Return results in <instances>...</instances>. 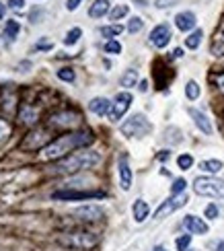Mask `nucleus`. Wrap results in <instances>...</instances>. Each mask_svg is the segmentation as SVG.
I'll use <instances>...</instances> for the list:
<instances>
[{"label": "nucleus", "instance_id": "obj_1", "mask_svg": "<svg viewBox=\"0 0 224 251\" xmlns=\"http://www.w3.org/2000/svg\"><path fill=\"white\" fill-rule=\"evenodd\" d=\"M93 134L91 132H68L62 134L58 138L51 140L44 151H39V159L41 161H60L64 156H68V152H74L76 149L89 146L93 142Z\"/></svg>", "mask_w": 224, "mask_h": 251}, {"label": "nucleus", "instance_id": "obj_2", "mask_svg": "<svg viewBox=\"0 0 224 251\" xmlns=\"http://www.w3.org/2000/svg\"><path fill=\"white\" fill-rule=\"evenodd\" d=\"M101 161V154L97 151H76L68 156L60 159L54 167H51V173L56 175H74L78 171H87L93 169L95 165Z\"/></svg>", "mask_w": 224, "mask_h": 251}, {"label": "nucleus", "instance_id": "obj_3", "mask_svg": "<svg viewBox=\"0 0 224 251\" xmlns=\"http://www.w3.org/2000/svg\"><path fill=\"white\" fill-rule=\"evenodd\" d=\"M58 241L66 247H72V249H93L99 243V237L95 233H89V231H76V233L62 235Z\"/></svg>", "mask_w": 224, "mask_h": 251}, {"label": "nucleus", "instance_id": "obj_4", "mask_svg": "<svg viewBox=\"0 0 224 251\" xmlns=\"http://www.w3.org/2000/svg\"><path fill=\"white\" fill-rule=\"evenodd\" d=\"M150 130H152V126L146 120L144 113H134L130 120H125L122 124V134L127 136V138H142Z\"/></svg>", "mask_w": 224, "mask_h": 251}, {"label": "nucleus", "instance_id": "obj_5", "mask_svg": "<svg viewBox=\"0 0 224 251\" xmlns=\"http://www.w3.org/2000/svg\"><path fill=\"white\" fill-rule=\"evenodd\" d=\"M194 192L206 198H224V181L218 177H196Z\"/></svg>", "mask_w": 224, "mask_h": 251}, {"label": "nucleus", "instance_id": "obj_6", "mask_svg": "<svg viewBox=\"0 0 224 251\" xmlns=\"http://www.w3.org/2000/svg\"><path fill=\"white\" fill-rule=\"evenodd\" d=\"M51 142V136H50V132L48 130H33V132H29L25 138H23V142L19 144V149L21 151H44L46 146Z\"/></svg>", "mask_w": 224, "mask_h": 251}, {"label": "nucleus", "instance_id": "obj_7", "mask_svg": "<svg viewBox=\"0 0 224 251\" xmlns=\"http://www.w3.org/2000/svg\"><path fill=\"white\" fill-rule=\"evenodd\" d=\"M187 194L183 192V194H177V196H171L169 200H165L161 206H158V210L154 212V218L158 221V218H165V216H169V214H173L175 210H179L181 206H185L187 204Z\"/></svg>", "mask_w": 224, "mask_h": 251}, {"label": "nucleus", "instance_id": "obj_8", "mask_svg": "<svg viewBox=\"0 0 224 251\" xmlns=\"http://www.w3.org/2000/svg\"><path fill=\"white\" fill-rule=\"evenodd\" d=\"M132 105V93H117L115 95V101H113V107H111V113H109V118L111 122H120L124 116H125V111L130 109Z\"/></svg>", "mask_w": 224, "mask_h": 251}, {"label": "nucleus", "instance_id": "obj_9", "mask_svg": "<svg viewBox=\"0 0 224 251\" xmlns=\"http://www.w3.org/2000/svg\"><path fill=\"white\" fill-rule=\"evenodd\" d=\"M103 192H76V190H60L54 192L51 198L54 200H66V202H74V200H97V198H103Z\"/></svg>", "mask_w": 224, "mask_h": 251}, {"label": "nucleus", "instance_id": "obj_10", "mask_svg": "<svg viewBox=\"0 0 224 251\" xmlns=\"http://www.w3.org/2000/svg\"><path fill=\"white\" fill-rule=\"evenodd\" d=\"M76 124H80V116L74 111H58L50 118V128H74Z\"/></svg>", "mask_w": 224, "mask_h": 251}, {"label": "nucleus", "instance_id": "obj_11", "mask_svg": "<svg viewBox=\"0 0 224 251\" xmlns=\"http://www.w3.org/2000/svg\"><path fill=\"white\" fill-rule=\"evenodd\" d=\"M171 37H173V33H171V27L167 23H161L156 25L152 31H150V44L156 48V50H163L169 46Z\"/></svg>", "mask_w": 224, "mask_h": 251}, {"label": "nucleus", "instance_id": "obj_12", "mask_svg": "<svg viewBox=\"0 0 224 251\" xmlns=\"http://www.w3.org/2000/svg\"><path fill=\"white\" fill-rule=\"evenodd\" d=\"M74 216L82 223H97L103 218V208L101 206H95V204H87V206H80L72 212Z\"/></svg>", "mask_w": 224, "mask_h": 251}, {"label": "nucleus", "instance_id": "obj_13", "mask_svg": "<svg viewBox=\"0 0 224 251\" xmlns=\"http://www.w3.org/2000/svg\"><path fill=\"white\" fill-rule=\"evenodd\" d=\"M183 226H185V231L189 235H206L210 228L208 225L204 223V218H198L196 214H187L183 216Z\"/></svg>", "mask_w": 224, "mask_h": 251}, {"label": "nucleus", "instance_id": "obj_14", "mask_svg": "<svg viewBox=\"0 0 224 251\" xmlns=\"http://www.w3.org/2000/svg\"><path fill=\"white\" fill-rule=\"evenodd\" d=\"M117 173H120V185H122V190L127 192L132 187V169H130V163H127V156L122 154L120 156V161H117Z\"/></svg>", "mask_w": 224, "mask_h": 251}, {"label": "nucleus", "instance_id": "obj_15", "mask_svg": "<svg viewBox=\"0 0 224 251\" xmlns=\"http://www.w3.org/2000/svg\"><path fill=\"white\" fill-rule=\"evenodd\" d=\"M187 111H189V116L194 118V124L198 126V130H199V132H204L206 136H210L212 132H214V128H212V122L208 120V116H206L204 111L194 109V107H189Z\"/></svg>", "mask_w": 224, "mask_h": 251}, {"label": "nucleus", "instance_id": "obj_16", "mask_svg": "<svg viewBox=\"0 0 224 251\" xmlns=\"http://www.w3.org/2000/svg\"><path fill=\"white\" fill-rule=\"evenodd\" d=\"M111 107H113V103H111L107 97H95V99H91V103H89V109L95 113V116H99V118L109 116Z\"/></svg>", "mask_w": 224, "mask_h": 251}, {"label": "nucleus", "instance_id": "obj_17", "mask_svg": "<svg viewBox=\"0 0 224 251\" xmlns=\"http://www.w3.org/2000/svg\"><path fill=\"white\" fill-rule=\"evenodd\" d=\"M196 23H198V19H196V15L191 13V10H183V13H179L177 17H175V25H177V29L179 31H191L196 27Z\"/></svg>", "mask_w": 224, "mask_h": 251}, {"label": "nucleus", "instance_id": "obj_18", "mask_svg": "<svg viewBox=\"0 0 224 251\" xmlns=\"http://www.w3.org/2000/svg\"><path fill=\"white\" fill-rule=\"evenodd\" d=\"M19 120L25 126H35L39 122V111L33 105H23L19 109Z\"/></svg>", "mask_w": 224, "mask_h": 251}, {"label": "nucleus", "instance_id": "obj_19", "mask_svg": "<svg viewBox=\"0 0 224 251\" xmlns=\"http://www.w3.org/2000/svg\"><path fill=\"white\" fill-rule=\"evenodd\" d=\"M132 214H134V221L140 225V223H144L146 218H148V214H150V206H148L144 200L138 198V200L132 204Z\"/></svg>", "mask_w": 224, "mask_h": 251}, {"label": "nucleus", "instance_id": "obj_20", "mask_svg": "<svg viewBox=\"0 0 224 251\" xmlns=\"http://www.w3.org/2000/svg\"><path fill=\"white\" fill-rule=\"evenodd\" d=\"M109 13V0H95V2L91 4L89 8V15L93 19H101Z\"/></svg>", "mask_w": 224, "mask_h": 251}, {"label": "nucleus", "instance_id": "obj_21", "mask_svg": "<svg viewBox=\"0 0 224 251\" xmlns=\"http://www.w3.org/2000/svg\"><path fill=\"white\" fill-rule=\"evenodd\" d=\"M199 169L214 175V173H220V171L224 169V163L218 161V159H208V161H201V163H199Z\"/></svg>", "mask_w": 224, "mask_h": 251}, {"label": "nucleus", "instance_id": "obj_22", "mask_svg": "<svg viewBox=\"0 0 224 251\" xmlns=\"http://www.w3.org/2000/svg\"><path fill=\"white\" fill-rule=\"evenodd\" d=\"M201 37H204V31H201V29L191 31V33L185 37V48L187 50H198L199 44H201Z\"/></svg>", "mask_w": 224, "mask_h": 251}, {"label": "nucleus", "instance_id": "obj_23", "mask_svg": "<svg viewBox=\"0 0 224 251\" xmlns=\"http://www.w3.org/2000/svg\"><path fill=\"white\" fill-rule=\"evenodd\" d=\"M136 82H138V70L130 68V70H125L122 75V87L132 89V87H136Z\"/></svg>", "mask_w": 224, "mask_h": 251}, {"label": "nucleus", "instance_id": "obj_24", "mask_svg": "<svg viewBox=\"0 0 224 251\" xmlns=\"http://www.w3.org/2000/svg\"><path fill=\"white\" fill-rule=\"evenodd\" d=\"M199 93H201V89H199L198 82L196 80H187V85H185V97L189 101H196V99H199Z\"/></svg>", "mask_w": 224, "mask_h": 251}, {"label": "nucleus", "instance_id": "obj_25", "mask_svg": "<svg viewBox=\"0 0 224 251\" xmlns=\"http://www.w3.org/2000/svg\"><path fill=\"white\" fill-rule=\"evenodd\" d=\"M19 33H21V25H19V21H6V25H4V35L8 37V39H15V37H19Z\"/></svg>", "mask_w": 224, "mask_h": 251}, {"label": "nucleus", "instance_id": "obj_26", "mask_svg": "<svg viewBox=\"0 0 224 251\" xmlns=\"http://www.w3.org/2000/svg\"><path fill=\"white\" fill-rule=\"evenodd\" d=\"M99 31H101V35H103V37H107V41H109V39H113V37H117V35H120L122 31H124V27L115 23V25H107V27H101Z\"/></svg>", "mask_w": 224, "mask_h": 251}, {"label": "nucleus", "instance_id": "obj_27", "mask_svg": "<svg viewBox=\"0 0 224 251\" xmlns=\"http://www.w3.org/2000/svg\"><path fill=\"white\" fill-rule=\"evenodd\" d=\"M127 13H130V8H127L125 4H117L115 8L109 10V19H111V21H120V19H124Z\"/></svg>", "mask_w": 224, "mask_h": 251}, {"label": "nucleus", "instance_id": "obj_28", "mask_svg": "<svg viewBox=\"0 0 224 251\" xmlns=\"http://www.w3.org/2000/svg\"><path fill=\"white\" fill-rule=\"evenodd\" d=\"M80 35H82V31L78 27H74V29H70L68 33H66V37H64V44H66V46H74L80 39Z\"/></svg>", "mask_w": 224, "mask_h": 251}, {"label": "nucleus", "instance_id": "obj_29", "mask_svg": "<svg viewBox=\"0 0 224 251\" xmlns=\"http://www.w3.org/2000/svg\"><path fill=\"white\" fill-rule=\"evenodd\" d=\"M103 50H105V54H111V56L122 54V44H120V41H115V39H109L107 44L103 46Z\"/></svg>", "mask_w": 224, "mask_h": 251}, {"label": "nucleus", "instance_id": "obj_30", "mask_svg": "<svg viewBox=\"0 0 224 251\" xmlns=\"http://www.w3.org/2000/svg\"><path fill=\"white\" fill-rule=\"evenodd\" d=\"M142 27H144V21L140 17H132L130 23H127V31H130V33H140Z\"/></svg>", "mask_w": 224, "mask_h": 251}, {"label": "nucleus", "instance_id": "obj_31", "mask_svg": "<svg viewBox=\"0 0 224 251\" xmlns=\"http://www.w3.org/2000/svg\"><path fill=\"white\" fill-rule=\"evenodd\" d=\"M187 187V181L183 179V177H179V179L173 181V185H171V196H177V194H183Z\"/></svg>", "mask_w": 224, "mask_h": 251}, {"label": "nucleus", "instance_id": "obj_32", "mask_svg": "<svg viewBox=\"0 0 224 251\" xmlns=\"http://www.w3.org/2000/svg\"><path fill=\"white\" fill-rule=\"evenodd\" d=\"M189 245H191V235H181V237H177V241H175L177 251H187Z\"/></svg>", "mask_w": 224, "mask_h": 251}, {"label": "nucleus", "instance_id": "obj_33", "mask_svg": "<svg viewBox=\"0 0 224 251\" xmlns=\"http://www.w3.org/2000/svg\"><path fill=\"white\" fill-rule=\"evenodd\" d=\"M58 78L64 80V82H74L76 75H74L72 68H60V70H58Z\"/></svg>", "mask_w": 224, "mask_h": 251}, {"label": "nucleus", "instance_id": "obj_34", "mask_svg": "<svg viewBox=\"0 0 224 251\" xmlns=\"http://www.w3.org/2000/svg\"><path fill=\"white\" fill-rule=\"evenodd\" d=\"M177 165H179V169L187 171V169H191V165H194V156L191 154H181L177 159Z\"/></svg>", "mask_w": 224, "mask_h": 251}, {"label": "nucleus", "instance_id": "obj_35", "mask_svg": "<svg viewBox=\"0 0 224 251\" xmlns=\"http://www.w3.org/2000/svg\"><path fill=\"white\" fill-rule=\"evenodd\" d=\"M210 51H212V56H216V58H222V56H224V39H216L214 44H212Z\"/></svg>", "mask_w": 224, "mask_h": 251}, {"label": "nucleus", "instance_id": "obj_36", "mask_svg": "<svg viewBox=\"0 0 224 251\" xmlns=\"http://www.w3.org/2000/svg\"><path fill=\"white\" fill-rule=\"evenodd\" d=\"M204 214H206V218H210V221H214V218H218V206L216 204H208Z\"/></svg>", "mask_w": 224, "mask_h": 251}, {"label": "nucleus", "instance_id": "obj_37", "mask_svg": "<svg viewBox=\"0 0 224 251\" xmlns=\"http://www.w3.org/2000/svg\"><path fill=\"white\" fill-rule=\"evenodd\" d=\"M10 134V126L6 120H0V140H4L6 136Z\"/></svg>", "mask_w": 224, "mask_h": 251}, {"label": "nucleus", "instance_id": "obj_38", "mask_svg": "<svg viewBox=\"0 0 224 251\" xmlns=\"http://www.w3.org/2000/svg\"><path fill=\"white\" fill-rule=\"evenodd\" d=\"M25 6V0H8V8H13V10H21Z\"/></svg>", "mask_w": 224, "mask_h": 251}, {"label": "nucleus", "instance_id": "obj_39", "mask_svg": "<svg viewBox=\"0 0 224 251\" xmlns=\"http://www.w3.org/2000/svg\"><path fill=\"white\" fill-rule=\"evenodd\" d=\"M175 2H177V0H156L154 4H156L158 8H169V6H173Z\"/></svg>", "mask_w": 224, "mask_h": 251}, {"label": "nucleus", "instance_id": "obj_40", "mask_svg": "<svg viewBox=\"0 0 224 251\" xmlns=\"http://www.w3.org/2000/svg\"><path fill=\"white\" fill-rule=\"evenodd\" d=\"M216 85H218L220 93L224 95V72H220V75H216Z\"/></svg>", "mask_w": 224, "mask_h": 251}, {"label": "nucleus", "instance_id": "obj_41", "mask_svg": "<svg viewBox=\"0 0 224 251\" xmlns=\"http://www.w3.org/2000/svg\"><path fill=\"white\" fill-rule=\"evenodd\" d=\"M80 2H82V0H66V8L68 10H76Z\"/></svg>", "mask_w": 224, "mask_h": 251}, {"label": "nucleus", "instance_id": "obj_42", "mask_svg": "<svg viewBox=\"0 0 224 251\" xmlns=\"http://www.w3.org/2000/svg\"><path fill=\"white\" fill-rule=\"evenodd\" d=\"M169 156H171V152H169V151H163L161 154H158V159H161V161H165V159H169Z\"/></svg>", "mask_w": 224, "mask_h": 251}, {"label": "nucleus", "instance_id": "obj_43", "mask_svg": "<svg viewBox=\"0 0 224 251\" xmlns=\"http://www.w3.org/2000/svg\"><path fill=\"white\" fill-rule=\"evenodd\" d=\"M173 56H175V58H181V56H183V50H181V48H177V50L173 51Z\"/></svg>", "mask_w": 224, "mask_h": 251}, {"label": "nucleus", "instance_id": "obj_44", "mask_svg": "<svg viewBox=\"0 0 224 251\" xmlns=\"http://www.w3.org/2000/svg\"><path fill=\"white\" fill-rule=\"evenodd\" d=\"M146 89H148V82H146V80H142V82H140V91H142V93H144V91H146Z\"/></svg>", "mask_w": 224, "mask_h": 251}, {"label": "nucleus", "instance_id": "obj_45", "mask_svg": "<svg viewBox=\"0 0 224 251\" xmlns=\"http://www.w3.org/2000/svg\"><path fill=\"white\" fill-rule=\"evenodd\" d=\"M216 251H224V241H218V245H216Z\"/></svg>", "mask_w": 224, "mask_h": 251}, {"label": "nucleus", "instance_id": "obj_46", "mask_svg": "<svg viewBox=\"0 0 224 251\" xmlns=\"http://www.w3.org/2000/svg\"><path fill=\"white\" fill-rule=\"evenodd\" d=\"M152 251H167V247H163V245H156Z\"/></svg>", "mask_w": 224, "mask_h": 251}, {"label": "nucleus", "instance_id": "obj_47", "mask_svg": "<svg viewBox=\"0 0 224 251\" xmlns=\"http://www.w3.org/2000/svg\"><path fill=\"white\" fill-rule=\"evenodd\" d=\"M2 17H4V6L0 4V21H2Z\"/></svg>", "mask_w": 224, "mask_h": 251}]
</instances>
